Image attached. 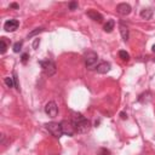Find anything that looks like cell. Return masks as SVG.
I'll return each mask as SVG.
<instances>
[{
	"instance_id": "21",
	"label": "cell",
	"mask_w": 155,
	"mask_h": 155,
	"mask_svg": "<svg viewBox=\"0 0 155 155\" xmlns=\"http://www.w3.org/2000/svg\"><path fill=\"white\" fill-rule=\"evenodd\" d=\"M39 44H40V39L38 38V39H35V40H34V42H33V48H36Z\"/></svg>"
},
{
	"instance_id": "12",
	"label": "cell",
	"mask_w": 155,
	"mask_h": 155,
	"mask_svg": "<svg viewBox=\"0 0 155 155\" xmlns=\"http://www.w3.org/2000/svg\"><path fill=\"white\" fill-rule=\"evenodd\" d=\"M153 13H154L153 8L148 7V8H144V10L140 11V17L144 18V19H150L153 17Z\"/></svg>"
},
{
	"instance_id": "4",
	"label": "cell",
	"mask_w": 155,
	"mask_h": 155,
	"mask_svg": "<svg viewBox=\"0 0 155 155\" xmlns=\"http://www.w3.org/2000/svg\"><path fill=\"white\" fill-rule=\"evenodd\" d=\"M61 126H62V131H63V134H67V136H73L75 132H76V128H75V125L73 121H68V120H63L61 122Z\"/></svg>"
},
{
	"instance_id": "9",
	"label": "cell",
	"mask_w": 155,
	"mask_h": 155,
	"mask_svg": "<svg viewBox=\"0 0 155 155\" xmlns=\"http://www.w3.org/2000/svg\"><path fill=\"white\" fill-rule=\"evenodd\" d=\"M87 16H88L92 21L98 22V23H101V22L103 21V16H102L99 12H97L96 10H90V11H87Z\"/></svg>"
},
{
	"instance_id": "18",
	"label": "cell",
	"mask_w": 155,
	"mask_h": 155,
	"mask_svg": "<svg viewBox=\"0 0 155 155\" xmlns=\"http://www.w3.org/2000/svg\"><path fill=\"white\" fill-rule=\"evenodd\" d=\"M41 31H44V28H36V29H34L33 31H30V33L28 34V38H31V36H34V35L41 33Z\"/></svg>"
},
{
	"instance_id": "6",
	"label": "cell",
	"mask_w": 155,
	"mask_h": 155,
	"mask_svg": "<svg viewBox=\"0 0 155 155\" xmlns=\"http://www.w3.org/2000/svg\"><path fill=\"white\" fill-rule=\"evenodd\" d=\"M45 113L50 116V117H56L57 114H58V107L54 102H48L46 105H45Z\"/></svg>"
},
{
	"instance_id": "25",
	"label": "cell",
	"mask_w": 155,
	"mask_h": 155,
	"mask_svg": "<svg viewBox=\"0 0 155 155\" xmlns=\"http://www.w3.org/2000/svg\"><path fill=\"white\" fill-rule=\"evenodd\" d=\"M11 7H15V8H16V7H17V4H12Z\"/></svg>"
},
{
	"instance_id": "3",
	"label": "cell",
	"mask_w": 155,
	"mask_h": 155,
	"mask_svg": "<svg viewBox=\"0 0 155 155\" xmlns=\"http://www.w3.org/2000/svg\"><path fill=\"white\" fill-rule=\"evenodd\" d=\"M46 128H47V131H48L52 136H54L56 138H61V137L63 136V131H62L61 122H59V124H58V122H48V124H46Z\"/></svg>"
},
{
	"instance_id": "11",
	"label": "cell",
	"mask_w": 155,
	"mask_h": 155,
	"mask_svg": "<svg viewBox=\"0 0 155 155\" xmlns=\"http://www.w3.org/2000/svg\"><path fill=\"white\" fill-rule=\"evenodd\" d=\"M119 28H120V34L122 36V40L127 41L128 40V28H127V25H125L124 23H120Z\"/></svg>"
},
{
	"instance_id": "14",
	"label": "cell",
	"mask_w": 155,
	"mask_h": 155,
	"mask_svg": "<svg viewBox=\"0 0 155 155\" xmlns=\"http://www.w3.org/2000/svg\"><path fill=\"white\" fill-rule=\"evenodd\" d=\"M0 42H1V53H5L6 50H7V42H6V38H1L0 39Z\"/></svg>"
},
{
	"instance_id": "10",
	"label": "cell",
	"mask_w": 155,
	"mask_h": 155,
	"mask_svg": "<svg viewBox=\"0 0 155 155\" xmlns=\"http://www.w3.org/2000/svg\"><path fill=\"white\" fill-rule=\"evenodd\" d=\"M97 71L99 74H107L109 70H110V64L108 62H101L98 65H97Z\"/></svg>"
},
{
	"instance_id": "15",
	"label": "cell",
	"mask_w": 155,
	"mask_h": 155,
	"mask_svg": "<svg viewBox=\"0 0 155 155\" xmlns=\"http://www.w3.org/2000/svg\"><path fill=\"white\" fill-rule=\"evenodd\" d=\"M119 56H120V58H121L122 61H125V62H127V61L130 59V56H128V53H127L126 51H124V50L119 51Z\"/></svg>"
},
{
	"instance_id": "16",
	"label": "cell",
	"mask_w": 155,
	"mask_h": 155,
	"mask_svg": "<svg viewBox=\"0 0 155 155\" xmlns=\"http://www.w3.org/2000/svg\"><path fill=\"white\" fill-rule=\"evenodd\" d=\"M5 84H6V86L7 87H15V81H13V78H10V76H7V78H5Z\"/></svg>"
},
{
	"instance_id": "8",
	"label": "cell",
	"mask_w": 155,
	"mask_h": 155,
	"mask_svg": "<svg viewBox=\"0 0 155 155\" xmlns=\"http://www.w3.org/2000/svg\"><path fill=\"white\" fill-rule=\"evenodd\" d=\"M18 28V21L17 19H8L4 24V29L6 31H15Z\"/></svg>"
},
{
	"instance_id": "7",
	"label": "cell",
	"mask_w": 155,
	"mask_h": 155,
	"mask_svg": "<svg viewBox=\"0 0 155 155\" xmlns=\"http://www.w3.org/2000/svg\"><path fill=\"white\" fill-rule=\"evenodd\" d=\"M131 6L128 5V4H126V2H121V4H119L117 6H116V11H117V13H120L121 16H127V15H130L131 13Z\"/></svg>"
},
{
	"instance_id": "23",
	"label": "cell",
	"mask_w": 155,
	"mask_h": 155,
	"mask_svg": "<svg viewBox=\"0 0 155 155\" xmlns=\"http://www.w3.org/2000/svg\"><path fill=\"white\" fill-rule=\"evenodd\" d=\"M108 154H109V151L107 149H101L98 153V155H108Z\"/></svg>"
},
{
	"instance_id": "1",
	"label": "cell",
	"mask_w": 155,
	"mask_h": 155,
	"mask_svg": "<svg viewBox=\"0 0 155 155\" xmlns=\"http://www.w3.org/2000/svg\"><path fill=\"white\" fill-rule=\"evenodd\" d=\"M84 59H85V64L88 69H94L97 68V61H98V56L94 51H87L84 54Z\"/></svg>"
},
{
	"instance_id": "19",
	"label": "cell",
	"mask_w": 155,
	"mask_h": 155,
	"mask_svg": "<svg viewBox=\"0 0 155 155\" xmlns=\"http://www.w3.org/2000/svg\"><path fill=\"white\" fill-rule=\"evenodd\" d=\"M13 81H15V87L17 90H19V84H18V80H17V75L16 73H13Z\"/></svg>"
},
{
	"instance_id": "13",
	"label": "cell",
	"mask_w": 155,
	"mask_h": 155,
	"mask_svg": "<svg viewBox=\"0 0 155 155\" xmlns=\"http://www.w3.org/2000/svg\"><path fill=\"white\" fill-rule=\"evenodd\" d=\"M114 25H115V22H114L113 19H109V21H107V23L104 24V31H107V33H110V31L114 29Z\"/></svg>"
},
{
	"instance_id": "24",
	"label": "cell",
	"mask_w": 155,
	"mask_h": 155,
	"mask_svg": "<svg viewBox=\"0 0 155 155\" xmlns=\"http://www.w3.org/2000/svg\"><path fill=\"white\" fill-rule=\"evenodd\" d=\"M120 115H121V117H122V119H126V117H127V115H126L125 113H121Z\"/></svg>"
},
{
	"instance_id": "2",
	"label": "cell",
	"mask_w": 155,
	"mask_h": 155,
	"mask_svg": "<svg viewBox=\"0 0 155 155\" xmlns=\"http://www.w3.org/2000/svg\"><path fill=\"white\" fill-rule=\"evenodd\" d=\"M40 65H41V69H42V73L46 75V76H52L54 75L56 73V64L50 61V59H46V61H40Z\"/></svg>"
},
{
	"instance_id": "22",
	"label": "cell",
	"mask_w": 155,
	"mask_h": 155,
	"mask_svg": "<svg viewBox=\"0 0 155 155\" xmlns=\"http://www.w3.org/2000/svg\"><path fill=\"white\" fill-rule=\"evenodd\" d=\"M28 57H29V56H28L27 53H23V54H22V63H27Z\"/></svg>"
},
{
	"instance_id": "20",
	"label": "cell",
	"mask_w": 155,
	"mask_h": 155,
	"mask_svg": "<svg viewBox=\"0 0 155 155\" xmlns=\"http://www.w3.org/2000/svg\"><path fill=\"white\" fill-rule=\"evenodd\" d=\"M76 7H78V2H70L69 4V8L70 10H75Z\"/></svg>"
},
{
	"instance_id": "17",
	"label": "cell",
	"mask_w": 155,
	"mask_h": 155,
	"mask_svg": "<svg viewBox=\"0 0 155 155\" xmlns=\"http://www.w3.org/2000/svg\"><path fill=\"white\" fill-rule=\"evenodd\" d=\"M22 45H23V41H17L15 45H13V51L15 52H19L22 50Z\"/></svg>"
},
{
	"instance_id": "26",
	"label": "cell",
	"mask_w": 155,
	"mask_h": 155,
	"mask_svg": "<svg viewBox=\"0 0 155 155\" xmlns=\"http://www.w3.org/2000/svg\"><path fill=\"white\" fill-rule=\"evenodd\" d=\"M153 52H154V53H155V45H154V46H153Z\"/></svg>"
},
{
	"instance_id": "5",
	"label": "cell",
	"mask_w": 155,
	"mask_h": 155,
	"mask_svg": "<svg viewBox=\"0 0 155 155\" xmlns=\"http://www.w3.org/2000/svg\"><path fill=\"white\" fill-rule=\"evenodd\" d=\"M74 125H75L76 132H79V133H86V132H88L90 128H91V122H90L86 117L81 119L80 121H78V122L74 124Z\"/></svg>"
}]
</instances>
